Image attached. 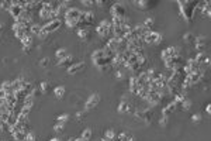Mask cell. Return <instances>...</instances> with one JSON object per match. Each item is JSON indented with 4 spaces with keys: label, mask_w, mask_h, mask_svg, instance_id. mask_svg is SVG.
Listing matches in <instances>:
<instances>
[{
    "label": "cell",
    "mask_w": 211,
    "mask_h": 141,
    "mask_svg": "<svg viewBox=\"0 0 211 141\" xmlns=\"http://www.w3.org/2000/svg\"><path fill=\"white\" fill-rule=\"evenodd\" d=\"M96 31H97V34H99L101 38H106V37H108V35L113 33V26H111V23H110V21H107V20H103V21H101V23L97 26Z\"/></svg>",
    "instance_id": "cell-1"
},
{
    "label": "cell",
    "mask_w": 211,
    "mask_h": 141,
    "mask_svg": "<svg viewBox=\"0 0 211 141\" xmlns=\"http://www.w3.org/2000/svg\"><path fill=\"white\" fill-rule=\"evenodd\" d=\"M142 41L146 44H158L162 41V35L155 33V31H149L148 34H145V37L142 38Z\"/></svg>",
    "instance_id": "cell-2"
},
{
    "label": "cell",
    "mask_w": 211,
    "mask_h": 141,
    "mask_svg": "<svg viewBox=\"0 0 211 141\" xmlns=\"http://www.w3.org/2000/svg\"><path fill=\"white\" fill-rule=\"evenodd\" d=\"M61 27V20H51L49 23H46L45 26L42 27V31L45 33V34H49V33H54L55 30H58Z\"/></svg>",
    "instance_id": "cell-3"
},
{
    "label": "cell",
    "mask_w": 211,
    "mask_h": 141,
    "mask_svg": "<svg viewBox=\"0 0 211 141\" xmlns=\"http://www.w3.org/2000/svg\"><path fill=\"white\" fill-rule=\"evenodd\" d=\"M93 21H94V14L90 12L87 13H82L80 19H79V26L84 27V26H90V24H93Z\"/></svg>",
    "instance_id": "cell-4"
},
{
    "label": "cell",
    "mask_w": 211,
    "mask_h": 141,
    "mask_svg": "<svg viewBox=\"0 0 211 141\" xmlns=\"http://www.w3.org/2000/svg\"><path fill=\"white\" fill-rule=\"evenodd\" d=\"M179 55V48H176V47H169V48H166V50L162 51V58L163 59H169V58H175Z\"/></svg>",
    "instance_id": "cell-5"
},
{
    "label": "cell",
    "mask_w": 211,
    "mask_h": 141,
    "mask_svg": "<svg viewBox=\"0 0 211 141\" xmlns=\"http://www.w3.org/2000/svg\"><path fill=\"white\" fill-rule=\"evenodd\" d=\"M111 16L117 19H125V10L121 4H114L111 7Z\"/></svg>",
    "instance_id": "cell-6"
},
{
    "label": "cell",
    "mask_w": 211,
    "mask_h": 141,
    "mask_svg": "<svg viewBox=\"0 0 211 141\" xmlns=\"http://www.w3.org/2000/svg\"><path fill=\"white\" fill-rule=\"evenodd\" d=\"M99 102H100V96L97 95V93L92 95L87 99V102H86V110H90V109H93V107H96L97 104H99Z\"/></svg>",
    "instance_id": "cell-7"
},
{
    "label": "cell",
    "mask_w": 211,
    "mask_h": 141,
    "mask_svg": "<svg viewBox=\"0 0 211 141\" xmlns=\"http://www.w3.org/2000/svg\"><path fill=\"white\" fill-rule=\"evenodd\" d=\"M9 12H10V14L14 17V19H17L21 13H23V9L19 6V3L17 2H13V3H10V7H9Z\"/></svg>",
    "instance_id": "cell-8"
},
{
    "label": "cell",
    "mask_w": 211,
    "mask_h": 141,
    "mask_svg": "<svg viewBox=\"0 0 211 141\" xmlns=\"http://www.w3.org/2000/svg\"><path fill=\"white\" fill-rule=\"evenodd\" d=\"M4 100H6V103H7L9 110H13V107H14L15 103H17V97H15L13 93H7V95L4 96Z\"/></svg>",
    "instance_id": "cell-9"
},
{
    "label": "cell",
    "mask_w": 211,
    "mask_h": 141,
    "mask_svg": "<svg viewBox=\"0 0 211 141\" xmlns=\"http://www.w3.org/2000/svg\"><path fill=\"white\" fill-rule=\"evenodd\" d=\"M83 68H84L83 62H77V64H73V65H69V66H68V72H69L70 75H73V73H77L79 71H82Z\"/></svg>",
    "instance_id": "cell-10"
},
{
    "label": "cell",
    "mask_w": 211,
    "mask_h": 141,
    "mask_svg": "<svg viewBox=\"0 0 211 141\" xmlns=\"http://www.w3.org/2000/svg\"><path fill=\"white\" fill-rule=\"evenodd\" d=\"M131 110H132V109H131V104H130L128 102L123 100V102L120 103V107H118V111H120V113H130Z\"/></svg>",
    "instance_id": "cell-11"
},
{
    "label": "cell",
    "mask_w": 211,
    "mask_h": 141,
    "mask_svg": "<svg viewBox=\"0 0 211 141\" xmlns=\"http://www.w3.org/2000/svg\"><path fill=\"white\" fill-rule=\"evenodd\" d=\"M13 137H14L15 141H26V134L24 131H21V130H15V131H12Z\"/></svg>",
    "instance_id": "cell-12"
},
{
    "label": "cell",
    "mask_w": 211,
    "mask_h": 141,
    "mask_svg": "<svg viewBox=\"0 0 211 141\" xmlns=\"http://www.w3.org/2000/svg\"><path fill=\"white\" fill-rule=\"evenodd\" d=\"M176 107H177V104L175 102H172L170 104H168V106L163 109V116H166V117H169V115L170 113H173V111L176 110Z\"/></svg>",
    "instance_id": "cell-13"
},
{
    "label": "cell",
    "mask_w": 211,
    "mask_h": 141,
    "mask_svg": "<svg viewBox=\"0 0 211 141\" xmlns=\"http://www.w3.org/2000/svg\"><path fill=\"white\" fill-rule=\"evenodd\" d=\"M118 140L120 141H134V136L131 133H128V131H124V133H121L118 136Z\"/></svg>",
    "instance_id": "cell-14"
},
{
    "label": "cell",
    "mask_w": 211,
    "mask_h": 141,
    "mask_svg": "<svg viewBox=\"0 0 211 141\" xmlns=\"http://www.w3.org/2000/svg\"><path fill=\"white\" fill-rule=\"evenodd\" d=\"M54 93H55V97H56V99H62L63 95H65V88H63V86H58V88H55Z\"/></svg>",
    "instance_id": "cell-15"
},
{
    "label": "cell",
    "mask_w": 211,
    "mask_h": 141,
    "mask_svg": "<svg viewBox=\"0 0 211 141\" xmlns=\"http://www.w3.org/2000/svg\"><path fill=\"white\" fill-rule=\"evenodd\" d=\"M41 30H42V27L39 26V24H31V26H30V33H31V34L39 35Z\"/></svg>",
    "instance_id": "cell-16"
},
{
    "label": "cell",
    "mask_w": 211,
    "mask_h": 141,
    "mask_svg": "<svg viewBox=\"0 0 211 141\" xmlns=\"http://www.w3.org/2000/svg\"><path fill=\"white\" fill-rule=\"evenodd\" d=\"M92 136H93L92 130H90V129H86L83 133H82V137H80V138H82L83 141H90V140H92Z\"/></svg>",
    "instance_id": "cell-17"
},
{
    "label": "cell",
    "mask_w": 211,
    "mask_h": 141,
    "mask_svg": "<svg viewBox=\"0 0 211 141\" xmlns=\"http://www.w3.org/2000/svg\"><path fill=\"white\" fill-rule=\"evenodd\" d=\"M194 41H196V48H197V50H199V51L203 50L204 44H206V37H203V35H201V37H199V38L194 40Z\"/></svg>",
    "instance_id": "cell-18"
},
{
    "label": "cell",
    "mask_w": 211,
    "mask_h": 141,
    "mask_svg": "<svg viewBox=\"0 0 211 141\" xmlns=\"http://www.w3.org/2000/svg\"><path fill=\"white\" fill-rule=\"evenodd\" d=\"M32 104H34V96H32V95L26 96V97H24V107H30V109H31Z\"/></svg>",
    "instance_id": "cell-19"
},
{
    "label": "cell",
    "mask_w": 211,
    "mask_h": 141,
    "mask_svg": "<svg viewBox=\"0 0 211 141\" xmlns=\"http://www.w3.org/2000/svg\"><path fill=\"white\" fill-rule=\"evenodd\" d=\"M21 44H23V47H30L32 45V38H31L30 35H24L23 38H21Z\"/></svg>",
    "instance_id": "cell-20"
},
{
    "label": "cell",
    "mask_w": 211,
    "mask_h": 141,
    "mask_svg": "<svg viewBox=\"0 0 211 141\" xmlns=\"http://www.w3.org/2000/svg\"><path fill=\"white\" fill-rule=\"evenodd\" d=\"M55 57H56L59 61L65 59V58L68 57V54H66V50H63V48H62V50H58L56 52H55Z\"/></svg>",
    "instance_id": "cell-21"
},
{
    "label": "cell",
    "mask_w": 211,
    "mask_h": 141,
    "mask_svg": "<svg viewBox=\"0 0 211 141\" xmlns=\"http://www.w3.org/2000/svg\"><path fill=\"white\" fill-rule=\"evenodd\" d=\"M77 35L80 37L82 40H87V37H89V31L86 30V28H80V30L77 31Z\"/></svg>",
    "instance_id": "cell-22"
},
{
    "label": "cell",
    "mask_w": 211,
    "mask_h": 141,
    "mask_svg": "<svg viewBox=\"0 0 211 141\" xmlns=\"http://www.w3.org/2000/svg\"><path fill=\"white\" fill-rule=\"evenodd\" d=\"M2 89H3L4 92H6V93H13L12 92V82H4L3 85H2Z\"/></svg>",
    "instance_id": "cell-23"
},
{
    "label": "cell",
    "mask_w": 211,
    "mask_h": 141,
    "mask_svg": "<svg viewBox=\"0 0 211 141\" xmlns=\"http://www.w3.org/2000/svg\"><path fill=\"white\" fill-rule=\"evenodd\" d=\"M142 26L145 27V28H148V30H151V28H152V26H154V19H152V17L146 19L145 21H144V24H142Z\"/></svg>",
    "instance_id": "cell-24"
},
{
    "label": "cell",
    "mask_w": 211,
    "mask_h": 141,
    "mask_svg": "<svg viewBox=\"0 0 211 141\" xmlns=\"http://www.w3.org/2000/svg\"><path fill=\"white\" fill-rule=\"evenodd\" d=\"M70 61H72V58L68 55L65 59H62V61L58 62V66H66V65H69V64H70Z\"/></svg>",
    "instance_id": "cell-25"
},
{
    "label": "cell",
    "mask_w": 211,
    "mask_h": 141,
    "mask_svg": "<svg viewBox=\"0 0 211 141\" xmlns=\"http://www.w3.org/2000/svg\"><path fill=\"white\" fill-rule=\"evenodd\" d=\"M104 138H107V140L110 141H114L115 140V133H114V130H108L107 133H106V137Z\"/></svg>",
    "instance_id": "cell-26"
},
{
    "label": "cell",
    "mask_w": 211,
    "mask_h": 141,
    "mask_svg": "<svg viewBox=\"0 0 211 141\" xmlns=\"http://www.w3.org/2000/svg\"><path fill=\"white\" fill-rule=\"evenodd\" d=\"M182 107H183L184 110H189V109H190V106H192V102H190V100L189 99H184L183 102H182V104H180Z\"/></svg>",
    "instance_id": "cell-27"
},
{
    "label": "cell",
    "mask_w": 211,
    "mask_h": 141,
    "mask_svg": "<svg viewBox=\"0 0 211 141\" xmlns=\"http://www.w3.org/2000/svg\"><path fill=\"white\" fill-rule=\"evenodd\" d=\"M26 141H35V134L32 131H28L26 134Z\"/></svg>",
    "instance_id": "cell-28"
},
{
    "label": "cell",
    "mask_w": 211,
    "mask_h": 141,
    "mask_svg": "<svg viewBox=\"0 0 211 141\" xmlns=\"http://www.w3.org/2000/svg\"><path fill=\"white\" fill-rule=\"evenodd\" d=\"M49 89V83L48 82H41V92L42 93H46Z\"/></svg>",
    "instance_id": "cell-29"
},
{
    "label": "cell",
    "mask_w": 211,
    "mask_h": 141,
    "mask_svg": "<svg viewBox=\"0 0 211 141\" xmlns=\"http://www.w3.org/2000/svg\"><path fill=\"white\" fill-rule=\"evenodd\" d=\"M68 118H69V116H68V115H62V116H59V117H58V122L63 123V124H65V123L68 122Z\"/></svg>",
    "instance_id": "cell-30"
},
{
    "label": "cell",
    "mask_w": 211,
    "mask_h": 141,
    "mask_svg": "<svg viewBox=\"0 0 211 141\" xmlns=\"http://www.w3.org/2000/svg\"><path fill=\"white\" fill-rule=\"evenodd\" d=\"M193 40H194V35L190 34V33H187V34L184 35V41H186V42H192Z\"/></svg>",
    "instance_id": "cell-31"
},
{
    "label": "cell",
    "mask_w": 211,
    "mask_h": 141,
    "mask_svg": "<svg viewBox=\"0 0 211 141\" xmlns=\"http://www.w3.org/2000/svg\"><path fill=\"white\" fill-rule=\"evenodd\" d=\"M54 129H55V131H56V133H61V131H63V123H59V124H56Z\"/></svg>",
    "instance_id": "cell-32"
},
{
    "label": "cell",
    "mask_w": 211,
    "mask_h": 141,
    "mask_svg": "<svg viewBox=\"0 0 211 141\" xmlns=\"http://www.w3.org/2000/svg\"><path fill=\"white\" fill-rule=\"evenodd\" d=\"M159 123H161V126L165 127L166 124H168V117H166V116H162V118H161V122Z\"/></svg>",
    "instance_id": "cell-33"
},
{
    "label": "cell",
    "mask_w": 211,
    "mask_h": 141,
    "mask_svg": "<svg viewBox=\"0 0 211 141\" xmlns=\"http://www.w3.org/2000/svg\"><path fill=\"white\" fill-rule=\"evenodd\" d=\"M28 113H30V107H23V110H21V113H20V115L28 116Z\"/></svg>",
    "instance_id": "cell-34"
},
{
    "label": "cell",
    "mask_w": 211,
    "mask_h": 141,
    "mask_svg": "<svg viewBox=\"0 0 211 141\" xmlns=\"http://www.w3.org/2000/svg\"><path fill=\"white\" fill-rule=\"evenodd\" d=\"M193 122H194V123H199L200 122V120H201V116H200V115H196V116H193Z\"/></svg>",
    "instance_id": "cell-35"
},
{
    "label": "cell",
    "mask_w": 211,
    "mask_h": 141,
    "mask_svg": "<svg viewBox=\"0 0 211 141\" xmlns=\"http://www.w3.org/2000/svg\"><path fill=\"white\" fill-rule=\"evenodd\" d=\"M48 62H49V59H48V58H42L41 66H46V65H48Z\"/></svg>",
    "instance_id": "cell-36"
},
{
    "label": "cell",
    "mask_w": 211,
    "mask_h": 141,
    "mask_svg": "<svg viewBox=\"0 0 211 141\" xmlns=\"http://www.w3.org/2000/svg\"><path fill=\"white\" fill-rule=\"evenodd\" d=\"M84 115H86V111H77V113H76V117L83 118V117H84Z\"/></svg>",
    "instance_id": "cell-37"
},
{
    "label": "cell",
    "mask_w": 211,
    "mask_h": 141,
    "mask_svg": "<svg viewBox=\"0 0 211 141\" xmlns=\"http://www.w3.org/2000/svg\"><path fill=\"white\" fill-rule=\"evenodd\" d=\"M6 95H7V93H6L3 89L0 88V99H4V96H6Z\"/></svg>",
    "instance_id": "cell-38"
},
{
    "label": "cell",
    "mask_w": 211,
    "mask_h": 141,
    "mask_svg": "<svg viewBox=\"0 0 211 141\" xmlns=\"http://www.w3.org/2000/svg\"><path fill=\"white\" fill-rule=\"evenodd\" d=\"M82 3H83V4H86V6H92V4H94V2H89V0H83Z\"/></svg>",
    "instance_id": "cell-39"
},
{
    "label": "cell",
    "mask_w": 211,
    "mask_h": 141,
    "mask_svg": "<svg viewBox=\"0 0 211 141\" xmlns=\"http://www.w3.org/2000/svg\"><path fill=\"white\" fill-rule=\"evenodd\" d=\"M115 76L118 78V79H121V78H123V72H121V71H118V72H115Z\"/></svg>",
    "instance_id": "cell-40"
},
{
    "label": "cell",
    "mask_w": 211,
    "mask_h": 141,
    "mask_svg": "<svg viewBox=\"0 0 211 141\" xmlns=\"http://www.w3.org/2000/svg\"><path fill=\"white\" fill-rule=\"evenodd\" d=\"M24 52H30V47H23Z\"/></svg>",
    "instance_id": "cell-41"
},
{
    "label": "cell",
    "mask_w": 211,
    "mask_h": 141,
    "mask_svg": "<svg viewBox=\"0 0 211 141\" xmlns=\"http://www.w3.org/2000/svg\"><path fill=\"white\" fill-rule=\"evenodd\" d=\"M51 141H59V140H58V138H52V140H51Z\"/></svg>",
    "instance_id": "cell-42"
},
{
    "label": "cell",
    "mask_w": 211,
    "mask_h": 141,
    "mask_svg": "<svg viewBox=\"0 0 211 141\" xmlns=\"http://www.w3.org/2000/svg\"><path fill=\"white\" fill-rule=\"evenodd\" d=\"M0 10H2V2H0Z\"/></svg>",
    "instance_id": "cell-43"
}]
</instances>
